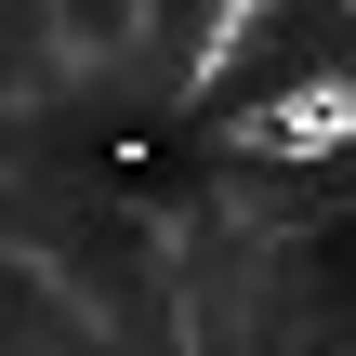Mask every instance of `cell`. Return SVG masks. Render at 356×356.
<instances>
[{"label": "cell", "instance_id": "6da1fadb", "mask_svg": "<svg viewBox=\"0 0 356 356\" xmlns=\"http://www.w3.org/2000/svg\"><path fill=\"white\" fill-rule=\"evenodd\" d=\"M238 145H264V159H317V145H356V79H277V92L238 119Z\"/></svg>", "mask_w": 356, "mask_h": 356}]
</instances>
